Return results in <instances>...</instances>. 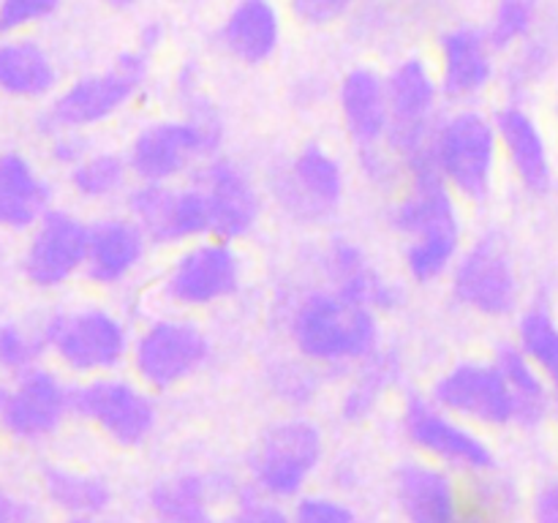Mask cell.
<instances>
[{"label": "cell", "mask_w": 558, "mask_h": 523, "mask_svg": "<svg viewBox=\"0 0 558 523\" xmlns=\"http://www.w3.org/2000/svg\"><path fill=\"white\" fill-rule=\"evenodd\" d=\"M403 169L407 180L387 207V223L403 240L401 262L409 281L430 287L450 276L466 245L461 199L441 180L430 147L407 158Z\"/></svg>", "instance_id": "obj_1"}, {"label": "cell", "mask_w": 558, "mask_h": 523, "mask_svg": "<svg viewBox=\"0 0 558 523\" xmlns=\"http://www.w3.org/2000/svg\"><path fill=\"white\" fill-rule=\"evenodd\" d=\"M316 267H319L322 283L336 289L352 303L371 308L374 314H392L401 305L403 289L371 259V254L357 240L343 238V234L330 238L316 254Z\"/></svg>", "instance_id": "obj_24"}, {"label": "cell", "mask_w": 558, "mask_h": 523, "mask_svg": "<svg viewBox=\"0 0 558 523\" xmlns=\"http://www.w3.org/2000/svg\"><path fill=\"white\" fill-rule=\"evenodd\" d=\"M330 376L305 357L283 354L265 365V387L276 403L289 412H308L325 392Z\"/></svg>", "instance_id": "obj_34"}, {"label": "cell", "mask_w": 558, "mask_h": 523, "mask_svg": "<svg viewBox=\"0 0 558 523\" xmlns=\"http://www.w3.org/2000/svg\"><path fill=\"white\" fill-rule=\"evenodd\" d=\"M347 167L322 142H305L287 161L272 167L267 196L272 205L300 227H322L332 221L347 199Z\"/></svg>", "instance_id": "obj_10"}, {"label": "cell", "mask_w": 558, "mask_h": 523, "mask_svg": "<svg viewBox=\"0 0 558 523\" xmlns=\"http://www.w3.org/2000/svg\"><path fill=\"white\" fill-rule=\"evenodd\" d=\"M150 251L153 243L129 212H104L90 221V243L82 278L93 289L118 292L145 270Z\"/></svg>", "instance_id": "obj_23"}, {"label": "cell", "mask_w": 558, "mask_h": 523, "mask_svg": "<svg viewBox=\"0 0 558 523\" xmlns=\"http://www.w3.org/2000/svg\"><path fill=\"white\" fill-rule=\"evenodd\" d=\"M401 434L425 461H434L461 477H483L496 472L499 458L485 430L463 423L441 409L428 392L409 390L401 401Z\"/></svg>", "instance_id": "obj_9"}, {"label": "cell", "mask_w": 558, "mask_h": 523, "mask_svg": "<svg viewBox=\"0 0 558 523\" xmlns=\"http://www.w3.org/2000/svg\"><path fill=\"white\" fill-rule=\"evenodd\" d=\"M52 210V185L20 150H0V229L31 232Z\"/></svg>", "instance_id": "obj_29"}, {"label": "cell", "mask_w": 558, "mask_h": 523, "mask_svg": "<svg viewBox=\"0 0 558 523\" xmlns=\"http://www.w3.org/2000/svg\"><path fill=\"white\" fill-rule=\"evenodd\" d=\"M556 403H558V392H556Z\"/></svg>", "instance_id": "obj_51"}, {"label": "cell", "mask_w": 558, "mask_h": 523, "mask_svg": "<svg viewBox=\"0 0 558 523\" xmlns=\"http://www.w3.org/2000/svg\"><path fill=\"white\" fill-rule=\"evenodd\" d=\"M60 69L38 38L0 36V93L16 101H47L60 90Z\"/></svg>", "instance_id": "obj_30"}, {"label": "cell", "mask_w": 558, "mask_h": 523, "mask_svg": "<svg viewBox=\"0 0 558 523\" xmlns=\"http://www.w3.org/2000/svg\"><path fill=\"white\" fill-rule=\"evenodd\" d=\"M381 316L352 303L327 283L305 287L283 303V330L300 357L343 379L381 346Z\"/></svg>", "instance_id": "obj_2"}, {"label": "cell", "mask_w": 558, "mask_h": 523, "mask_svg": "<svg viewBox=\"0 0 558 523\" xmlns=\"http://www.w3.org/2000/svg\"><path fill=\"white\" fill-rule=\"evenodd\" d=\"M150 69L153 54L140 47L123 49L109 69L82 74L60 87L38 114V131L52 136L58 131H90L109 123L142 96Z\"/></svg>", "instance_id": "obj_5"}, {"label": "cell", "mask_w": 558, "mask_h": 523, "mask_svg": "<svg viewBox=\"0 0 558 523\" xmlns=\"http://www.w3.org/2000/svg\"><path fill=\"white\" fill-rule=\"evenodd\" d=\"M354 167H357L360 178L371 185V188L381 191L387 196H396L398 188L407 180V169H403V158L392 150L390 145H374L360 147L354 150Z\"/></svg>", "instance_id": "obj_40"}, {"label": "cell", "mask_w": 558, "mask_h": 523, "mask_svg": "<svg viewBox=\"0 0 558 523\" xmlns=\"http://www.w3.org/2000/svg\"><path fill=\"white\" fill-rule=\"evenodd\" d=\"M390 101V131L387 145L407 161L425 153L434 142L436 125L445 118V93L436 69L420 54L396 60L385 74Z\"/></svg>", "instance_id": "obj_14"}, {"label": "cell", "mask_w": 558, "mask_h": 523, "mask_svg": "<svg viewBox=\"0 0 558 523\" xmlns=\"http://www.w3.org/2000/svg\"><path fill=\"white\" fill-rule=\"evenodd\" d=\"M403 381V354L401 349L385 346L381 343L376 352L360 360L347 376L338 392V419L343 425H363L374 417L387 401L390 392H396Z\"/></svg>", "instance_id": "obj_28"}, {"label": "cell", "mask_w": 558, "mask_h": 523, "mask_svg": "<svg viewBox=\"0 0 558 523\" xmlns=\"http://www.w3.org/2000/svg\"><path fill=\"white\" fill-rule=\"evenodd\" d=\"M218 523H292V515H289V507L283 501H272L245 488L221 512Z\"/></svg>", "instance_id": "obj_43"}, {"label": "cell", "mask_w": 558, "mask_h": 523, "mask_svg": "<svg viewBox=\"0 0 558 523\" xmlns=\"http://www.w3.org/2000/svg\"><path fill=\"white\" fill-rule=\"evenodd\" d=\"M0 523H49V518L38 501L0 490Z\"/></svg>", "instance_id": "obj_45"}, {"label": "cell", "mask_w": 558, "mask_h": 523, "mask_svg": "<svg viewBox=\"0 0 558 523\" xmlns=\"http://www.w3.org/2000/svg\"><path fill=\"white\" fill-rule=\"evenodd\" d=\"M515 343L558 392V319L548 300L537 297L518 314Z\"/></svg>", "instance_id": "obj_36"}, {"label": "cell", "mask_w": 558, "mask_h": 523, "mask_svg": "<svg viewBox=\"0 0 558 523\" xmlns=\"http://www.w3.org/2000/svg\"><path fill=\"white\" fill-rule=\"evenodd\" d=\"M532 521L534 523H558V479L537 490L532 501Z\"/></svg>", "instance_id": "obj_46"}, {"label": "cell", "mask_w": 558, "mask_h": 523, "mask_svg": "<svg viewBox=\"0 0 558 523\" xmlns=\"http://www.w3.org/2000/svg\"><path fill=\"white\" fill-rule=\"evenodd\" d=\"M60 523H123V521L114 518L112 512H98V515H71V518H63Z\"/></svg>", "instance_id": "obj_48"}, {"label": "cell", "mask_w": 558, "mask_h": 523, "mask_svg": "<svg viewBox=\"0 0 558 523\" xmlns=\"http://www.w3.org/2000/svg\"><path fill=\"white\" fill-rule=\"evenodd\" d=\"M401 523H469L466 477L425 458H407L392 472Z\"/></svg>", "instance_id": "obj_20"}, {"label": "cell", "mask_w": 558, "mask_h": 523, "mask_svg": "<svg viewBox=\"0 0 558 523\" xmlns=\"http://www.w3.org/2000/svg\"><path fill=\"white\" fill-rule=\"evenodd\" d=\"M327 458L325 428L305 412L272 419L245 458V485L254 494L292 504L311 490Z\"/></svg>", "instance_id": "obj_3"}, {"label": "cell", "mask_w": 558, "mask_h": 523, "mask_svg": "<svg viewBox=\"0 0 558 523\" xmlns=\"http://www.w3.org/2000/svg\"><path fill=\"white\" fill-rule=\"evenodd\" d=\"M74 417L118 450H140L156 436L161 412L150 387L118 370L76 381Z\"/></svg>", "instance_id": "obj_11"}, {"label": "cell", "mask_w": 558, "mask_h": 523, "mask_svg": "<svg viewBox=\"0 0 558 523\" xmlns=\"http://www.w3.org/2000/svg\"><path fill=\"white\" fill-rule=\"evenodd\" d=\"M65 178L76 199L87 205H112L125 199L134 185L125 150H107V147L87 153L71 172H65Z\"/></svg>", "instance_id": "obj_33"}, {"label": "cell", "mask_w": 558, "mask_h": 523, "mask_svg": "<svg viewBox=\"0 0 558 523\" xmlns=\"http://www.w3.org/2000/svg\"><path fill=\"white\" fill-rule=\"evenodd\" d=\"M428 396L480 430L515 428V403L494 360H456L430 385Z\"/></svg>", "instance_id": "obj_17"}, {"label": "cell", "mask_w": 558, "mask_h": 523, "mask_svg": "<svg viewBox=\"0 0 558 523\" xmlns=\"http://www.w3.org/2000/svg\"><path fill=\"white\" fill-rule=\"evenodd\" d=\"M90 150L93 147L90 139H87V131H58V134L47 136L49 161L63 169V172H71Z\"/></svg>", "instance_id": "obj_44"}, {"label": "cell", "mask_w": 558, "mask_h": 523, "mask_svg": "<svg viewBox=\"0 0 558 523\" xmlns=\"http://www.w3.org/2000/svg\"><path fill=\"white\" fill-rule=\"evenodd\" d=\"M496 47L488 27L452 25L436 44V76L447 101L469 107L499 80Z\"/></svg>", "instance_id": "obj_22"}, {"label": "cell", "mask_w": 558, "mask_h": 523, "mask_svg": "<svg viewBox=\"0 0 558 523\" xmlns=\"http://www.w3.org/2000/svg\"><path fill=\"white\" fill-rule=\"evenodd\" d=\"M283 41V11L276 0H234L218 27V47L240 65H265Z\"/></svg>", "instance_id": "obj_27"}, {"label": "cell", "mask_w": 558, "mask_h": 523, "mask_svg": "<svg viewBox=\"0 0 558 523\" xmlns=\"http://www.w3.org/2000/svg\"><path fill=\"white\" fill-rule=\"evenodd\" d=\"M90 243V221L65 207H52L27 232L22 276L38 292H58L82 278Z\"/></svg>", "instance_id": "obj_19"}, {"label": "cell", "mask_w": 558, "mask_h": 523, "mask_svg": "<svg viewBox=\"0 0 558 523\" xmlns=\"http://www.w3.org/2000/svg\"><path fill=\"white\" fill-rule=\"evenodd\" d=\"M147 523H172V521H161V518H150V521Z\"/></svg>", "instance_id": "obj_50"}, {"label": "cell", "mask_w": 558, "mask_h": 523, "mask_svg": "<svg viewBox=\"0 0 558 523\" xmlns=\"http://www.w3.org/2000/svg\"><path fill=\"white\" fill-rule=\"evenodd\" d=\"M490 360L501 370L510 390L512 403H515V428L537 430L554 412L556 387L550 385L548 376L523 354L515 341H505L494 349Z\"/></svg>", "instance_id": "obj_32"}, {"label": "cell", "mask_w": 558, "mask_h": 523, "mask_svg": "<svg viewBox=\"0 0 558 523\" xmlns=\"http://www.w3.org/2000/svg\"><path fill=\"white\" fill-rule=\"evenodd\" d=\"M543 22V0H496L488 22V36L496 52H510L526 41Z\"/></svg>", "instance_id": "obj_37"}, {"label": "cell", "mask_w": 558, "mask_h": 523, "mask_svg": "<svg viewBox=\"0 0 558 523\" xmlns=\"http://www.w3.org/2000/svg\"><path fill=\"white\" fill-rule=\"evenodd\" d=\"M494 123L499 134L501 161L510 167L518 185L532 196H548L556 183V169L539 120L523 107V101L510 98L494 112Z\"/></svg>", "instance_id": "obj_25"}, {"label": "cell", "mask_w": 558, "mask_h": 523, "mask_svg": "<svg viewBox=\"0 0 558 523\" xmlns=\"http://www.w3.org/2000/svg\"><path fill=\"white\" fill-rule=\"evenodd\" d=\"M213 352L205 325L194 314L169 308L134 327L129 370L158 396L196 379L210 365Z\"/></svg>", "instance_id": "obj_6"}, {"label": "cell", "mask_w": 558, "mask_h": 523, "mask_svg": "<svg viewBox=\"0 0 558 523\" xmlns=\"http://www.w3.org/2000/svg\"><path fill=\"white\" fill-rule=\"evenodd\" d=\"M245 259L238 243L213 234L174 248L158 278V294L172 311L205 314L243 292Z\"/></svg>", "instance_id": "obj_8"}, {"label": "cell", "mask_w": 558, "mask_h": 523, "mask_svg": "<svg viewBox=\"0 0 558 523\" xmlns=\"http://www.w3.org/2000/svg\"><path fill=\"white\" fill-rule=\"evenodd\" d=\"M223 139L185 114L140 125L125 147L134 183H180L194 178L202 161L221 153Z\"/></svg>", "instance_id": "obj_13"}, {"label": "cell", "mask_w": 558, "mask_h": 523, "mask_svg": "<svg viewBox=\"0 0 558 523\" xmlns=\"http://www.w3.org/2000/svg\"><path fill=\"white\" fill-rule=\"evenodd\" d=\"M65 0H0V36H22L52 20Z\"/></svg>", "instance_id": "obj_41"}, {"label": "cell", "mask_w": 558, "mask_h": 523, "mask_svg": "<svg viewBox=\"0 0 558 523\" xmlns=\"http://www.w3.org/2000/svg\"><path fill=\"white\" fill-rule=\"evenodd\" d=\"M430 156L458 199L472 205L488 202L501 161L494 114L474 104L445 112L430 142Z\"/></svg>", "instance_id": "obj_7"}, {"label": "cell", "mask_w": 558, "mask_h": 523, "mask_svg": "<svg viewBox=\"0 0 558 523\" xmlns=\"http://www.w3.org/2000/svg\"><path fill=\"white\" fill-rule=\"evenodd\" d=\"M336 107L343 134L354 150L385 145L390 131V101L379 69L368 63L352 65L336 87Z\"/></svg>", "instance_id": "obj_26"}, {"label": "cell", "mask_w": 558, "mask_h": 523, "mask_svg": "<svg viewBox=\"0 0 558 523\" xmlns=\"http://www.w3.org/2000/svg\"><path fill=\"white\" fill-rule=\"evenodd\" d=\"M74 417V385L63 374L36 365L0 385V430L22 445H41Z\"/></svg>", "instance_id": "obj_15"}, {"label": "cell", "mask_w": 558, "mask_h": 523, "mask_svg": "<svg viewBox=\"0 0 558 523\" xmlns=\"http://www.w3.org/2000/svg\"><path fill=\"white\" fill-rule=\"evenodd\" d=\"M447 281L452 300L483 319H507L521 308V272L499 229H488L469 240Z\"/></svg>", "instance_id": "obj_12"}, {"label": "cell", "mask_w": 558, "mask_h": 523, "mask_svg": "<svg viewBox=\"0 0 558 523\" xmlns=\"http://www.w3.org/2000/svg\"><path fill=\"white\" fill-rule=\"evenodd\" d=\"M163 41H167V25L161 20H145L136 31L134 47H140L147 54H156L163 47Z\"/></svg>", "instance_id": "obj_47"}, {"label": "cell", "mask_w": 558, "mask_h": 523, "mask_svg": "<svg viewBox=\"0 0 558 523\" xmlns=\"http://www.w3.org/2000/svg\"><path fill=\"white\" fill-rule=\"evenodd\" d=\"M360 0H287V11L298 25L311 31L341 25L357 11Z\"/></svg>", "instance_id": "obj_42"}, {"label": "cell", "mask_w": 558, "mask_h": 523, "mask_svg": "<svg viewBox=\"0 0 558 523\" xmlns=\"http://www.w3.org/2000/svg\"><path fill=\"white\" fill-rule=\"evenodd\" d=\"M191 180L205 194L213 238L240 243L256 232L265 216L267 194L243 161L216 153L202 161Z\"/></svg>", "instance_id": "obj_18"}, {"label": "cell", "mask_w": 558, "mask_h": 523, "mask_svg": "<svg viewBox=\"0 0 558 523\" xmlns=\"http://www.w3.org/2000/svg\"><path fill=\"white\" fill-rule=\"evenodd\" d=\"M245 488V477L223 469H180L147 488V510L150 518L172 523H218L221 510Z\"/></svg>", "instance_id": "obj_21"}, {"label": "cell", "mask_w": 558, "mask_h": 523, "mask_svg": "<svg viewBox=\"0 0 558 523\" xmlns=\"http://www.w3.org/2000/svg\"><path fill=\"white\" fill-rule=\"evenodd\" d=\"M507 54H510V60L499 71V76L510 98L521 101L537 82L548 76V71L558 60V25L556 22H539L537 31Z\"/></svg>", "instance_id": "obj_35"}, {"label": "cell", "mask_w": 558, "mask_h": 523, "mask_svg": "<svg viewBox=\"0 0 558 523\" xmlns=\"http://www.w3.org/2000/svg\"><path fill=\"white\" fill-rule=\"evenodd\" d=\"M47 352L41 325L27 327L22 321H0V368L5 374H22L27 368L41 365Z\"/></svg>", "instance_id": "obj_38"}, {"label": "cell", "mask_w": 558, "mask_h": 523, "mask_svg": "<svg viewBox=\"0 0 558 523\" xmlns=\"http://www.w3.org/2000/svg\"><path fill=\"white\" fill-rule=\"evenodd\" d=\"M123 210L140 223L153 248L174 251L210 234L205 194L194 180L134 183L125 194Z\"/></svg>", "instance_id": "obj_16"}, {"label": "cell", "mask_w": 558, "mask_h": 523, "mask_svg": "<svg viewBox=\"0 0 558 523\" xmlns=\"http://www.w3.org/2000/svg\"><path fill=\"white\" fill-rule=\"evenodd\" d=\"M292 523H368L354 501L336 490H305L289 504Z\"/></svg>", "instance_id": "obj_39"}, {"label": "cell", "mask_w": 558, "mask_h": 523, "mask_svg": "<svg viewBox=\"0 0 558 523\" xmlns=\"http://www.w3.org/2000/svg\"><path fill=\"white\" fill-rule=\"evenodd\" d=\"M47 352L76 379L118 374L129 365L134 327L123 311L107 303L58 308L41 321Z\"/></svg>", "instance_id": "obj_4"}, {"label": "cell", "mask_w": 558, "mask_h": 523, "mask_svg": "<svg viewBox=\"0 0 558 523\" xmlns=\"http://www.w3.org/2000/svg\"><path fill=\"white\" fill-rule=\"evenodd\" d=\"M98 3L107 5V9L112 11H134L142 0H98Z\"/></svg>", "instance_id": "obj_49"}, {"label": "cell", "mask_w": 558, "mask_h": 523, "mask_svg": "<svg viewBox=\"0 0 558 523\" xmlns=\"http://www.w3.org/2000/svg\"><path fill=\"white\" fill-rule=\"evenodd\" d=\"M38 485L44 501L63 518L98 515V512H112L114 507L112 479L93 469L44 463L38 472Z\"/></svg>", "instance_id": "obj_31"}]
</instances>
